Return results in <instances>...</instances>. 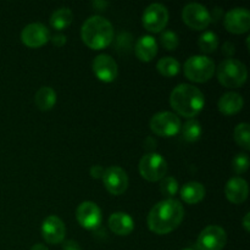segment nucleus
I'll list each match as a JSON object with an SVG mask.
<instances>
[{"label": "nucleus", "mask_w": 250, "mask_h": 250, "mask_svg": "<svg viewBox=\"0 0 250 250\" xmlns=\"http://www.w3.org/2000/svg\"><path fill=\"white\" fill-rule=\"evenodd\" d=\"M167 172V163L156 153H148L139 161V173L142 177L150 182L163 180Z\"/></svg>", "instance_id": "423d86ee"}, {"label": "nucleus", "mask_w": 250, "mask_h": 250, "mask_svg": "<svg viewBox=\"0 0 250 250\" xmlns=\"http://www.w3.org/2000/svg\"><path fill=\"white\" fill-rule=\"evenodd\" d=\"M181 197L188 204H197L205 197V188L199 182H188L181 189Z\"/></svg>", "instance_id": "412c9836"}, {"label": "nucleus", "mask_w": 250, "mask_h": 250, "mask_svg": "<svg viewBox=\"0 0 250 250\" xmlns=\"http://www.w3.org/2000/svg\"><path fill=\"white\" fill-rule=\"evenodd\" d=\"M185 209L176 199H166L154 205L148 215V226L156 234H167L183 221Z\"/></svg>", "instance_id": "f257e3e1"}, {"label": "nucleus", "mask_w": 250, "mask_h": 250, "mask_svg": "<svg viewBox=\"0 0 250 250\" xmlns=\"http://www.w3.org/2000/svg\"><path fill=\"white\" fill-rule=\"evenodd\" d=\"M144 148L149 151V153H154V149L156 148V141L153 137H148L144 141Z\"/></svg>", "instance_id": "7c9ffc66"}, {"label": "nucleus", "mask_w": 250, "mask_h": 250, "mask_svg": "<svg viewBox=\"0 0 250 250\" xmlns=\"http://www.w3.org/2000/svg\"><path fill=\"white\" fill-rule=\"evenodd\" d=\"M234 139L237 144L242 148L249 150L250 149V133H249V125L248 124H239L234 128Z\"/></svg>", "instance_id": "bb28decb"}, {"label": "nucleus", "mask_w": 250, "mask_h": 250, "mask_svg": "<svg viewBox=\"0 0 250 250\" xmlns=\"http://www.w3.org/2000/svg\"><path fill=\"white\" fill-rule=\"evenodd\" d=\"M37 107L42 111H49L53 109L56 103V93L53 88L50 87H42L39 88L38 92L34 97Z\"/></svg>", "instance_id": "4be33fe9"}, {"label": "nucleus", "mask_w": 250, "mask_h": 250, "mask_svg": "<svg viewBox=\"0 0 250 250\" xmlns=\"http://www.w3.org/2000/svg\"><path fill=\"white\" fill-rule=\"evenodd\" d=\"M183 250H194V249H192V248H186V249H183Z\"/></svg>", "instance_id": "58836bf2"}, {"label": "nucleus", "mask_w": 250, "mask_h": 250, "mask_svg": "<svg viewBox=\"0 0 250 250\" xmlns=\"http://www.w3.org/2000/svg\"><path fill=\"white\" fill-rule=\"evenodd\" d=\"M42 234H43V238L45 239V242H48L49 244L62 243L66 234L65 224L58 216L50 215L43 221Z\"/></svg>", "instance_id": "2eb2a0df"}, {"label": "nucleus", "mask_w": 250, "mask_h": 250, "mask_svg": "<svg viewBox=\"0 0 250 250\" xmlns=\"http://www.w3.org/2000/svg\"><path fill=\"white\" fill-rule=\"evenodd\" d=\"M244 100L243 97L238 93L229 92L220 98L217 106L224 115H234L241 111L243 107Z\"/></svg>", "instance_id": "aec40b11"}, {"label": "nucleus", "mask_w": 250, "mask_h": 250, "mask_svg": "<svg viewBox=\"0 0 250 250\" xmlns=\"http://www.w3.org/2000/svg\"><path fill=\"white\" fill-rule=\"evenodd\" d=\"M160 42L166 50H175L180 44L178 36L173 31H165L163 32L160 37Z\"/></svg>", "instance_id": "c85d7f7f"}, {"label": "nucleus", "mask_w": 250, "mask_h": 250, "mask_svg": "<svg viewBox=\"0 0 250 250\" xmlns=\"http://www.w3.org/2000/svg\"><path fill=\"white\" fill-rule=\"evenodd\" d=\"M182 19L188 27L195 31L205 29L211 22V16L207 7L197 2L186 5L182 11Z\"/></svg>", "instance_id": "1a4fd4ad"}, {"label": "nucleus", "mask_w": 250, "mask_h": 250, "mask_svg": "<svg viewBox=\"0 0 250 250\" xmlns=\"http://www.w3.org/2000/svg\"><path fill=\"white\" fill-rule=\"evenodd\" d=\"M181 127L180 117L170 111L159 112L150 120V129L160 137L176 136L181 131Z\"/></svg>", "instance_id": "0eeeda50"}, {"label": "nucleus", "mask_w": 250, "mask_h": 250, "mask_svg": "<svg viewBox=\"0 0 250 250\" xmlns=\"http://www.w3.org/2000/svg\"><path fill=\"white\" fill-rule=\"evenodd\" d=\"M160 192L171 199L178 192V182L173 177H164L160 183Z\"/></svg>", "instance_id": "cd10ccee"}, {"label": "nucleus", "mask_w": 250, "mask_h": 250, "mask_svg": "<svg viewBox=\"0 0 250 250\" xmlns=\"http://www.w3.org/2000/svg\"><path fill=\"white\" fill-rule=\"evenodd\" d=\"M180 62H178L176 59L170 58V56L160 59L158 65H156V68H158L159 72L163 76H165V77H172V76H176L180 72Z\"/></svg>", "instance_id": "b1692460"}, {"label": "nucleus", "mask_w": 250, "mask_h": 250, "mask_svg": "<svg viewBox=\"0 0 250 250\" xmlns=\"http://www.w3.org/2000/svg\"><path fill=\"white\" fill-rule=\"evenodd\" d=\"M22 43L29 48H39L50 41V32L44 24L31 23L21 33Z\"/></svg>", "instance_id": "4468645a"}, {"label": "nucleus", "mask_w": 250, "mask_h": 250, "mask_svg": "<svg viewBox=\"0 0 250 250\" xmlns=\"http://www.w3.org/2000/svg\"><path fill=\"white\" fill-rule=\"evenodd\" d=\"M249 216H250V214L248 212V214H246V216H244V219H243V227H244V229H246L247 232H249V231H250V226H249Z\"/></svg>", "instance_id": "e433bc0d"}, {"label": "nucleus", "mask_w": 250, "mask_h": 250, "mask_svg": "<svg viewBox=\"0 0 250 250\" xmlns=\"http://www.w3.org/2000/svg\"><path fill=\"white\" fill-rule=\"evenodd\" d=\"M215 63L208 56L195 55L188 59L185 63V75L188 80L197 83H204L212 77Z\"/></svg>", "instance_id": "39448f33"}, {"label": "nucleus", "mask_w": 250, "mask_h": 250, "mask_svg": "<svg viewBox=\"0 0 250 250\" xmlns=\"http://www.w3.org/2000/svg\"><path fill=\"white\" fill-rule=\"evenodd\" d=\"M219 46V37L214 32H205L199 38V48L203 53H212Z\"/></svg>", "instance_id": "a878e982"}, {"label": "nucleus", "mask_w": 250, "mask_h": 250, "mask_svg": "<svg viewBox=\"0 0 250 250\" xmlns=\"http://www.w3.org/2000/svg\"><path fill=\"white\" fill-rule=\"evenodd\" d=\"M144 28L153 33H159L166 27L168 22V11L164 5L151 4L144 10L142 17Z\"/></svg>", "instance_id": "9d476101"}, {"label": "nucleus", "mask_w": 250, "mask_h": 250, "mask_svg": "<svg viewBox=\"0 0 250 250\" xmlns=\"http://www.w3.org/2000/svg\"><path fill=\"white\" fill-rule=\"evenodd\" d=\"M103 182L107 192L114 195H120L126 192L128 187V177L125 172L124 168L119 166H111V167L104 170L103 175Z\"/></svg>", "instance_id": "9b49d317"}, {"label": "nucleus", "mask_w": 250, "mask_h": 250, "mask_svg": "<svg viewBox=\"0 0 250 250\" xmlns=\"http://www.w3.org/2000/svg\"><path fill=\"white\" fill-rule=\"evenodd\" d=\"M182 129V137L185 141L187 142H197L198 139L202 136V126H200L199 122L197 120H188L183 127H181Z\"/></svg>", "instance_id": "393cba45"}, {"label": "nucleus", "mask_w": 250, "mask_h": 250, "mask_svg": "<svg viewBox=\"0 0 250 250\" xmlns=\"http://www.w3.org/2000/svg\"><path fill=\"white\" fill-rule=\"evenodd\" d=\"M222 51H224V54L227 56V58H231V56L234 54L233 43H231V42H226V43L224 44V49H222Z\"/></svg>", "instance_id": "f704fd0d"}, {"label": "nucleus", "mask_w": 250, "mask_h": 250, "mask_svg": "<svg viewBox=\"0 0 250 250\" xmlns=\"http://www.w3.org/2000/svg\"><path fill=\"white\" fill-rule=\"evenodd\" d=\"M134 51L139 60L148 62V61L153 60L158 54V43L154 37L143 36L137 41Z\"/></svg>", "instance_id": "6ab92c4d"}, {"label": "nucleus", "mask_w": 250, "mask_h": 250, "mask_svg": "<svg viewBox=\"0 0 250 250\" xmlns=\"http://www.w3.org/2000/svg\"><path fill=\"white\" fill-rule=\"evenodd\" d=\"M76 217L83 229H95L102 224V210L95 203L83 202L76 210Z\"/></svg>", "instance_id": "f8f14e48"}, {"label": "nucleus", "mask_w": 250, "mask_h": 250, "mask_svg": "<svg viewBox=\"0 0 250 250\" xmlns=\"http://www.w3.org/2000/svg\"><path fill=\"white\" fill-rule=\"evenodd\" d=\"M31 250H48V248H46V247L44 246V244L38 243V244H36V246L32 247Z\"/></svg>", "instance_id": "4c0bfd02"}, {"label": "nucleus", "mask_w": 250, "mask_h": 250, "mask_svg": "<svg viewBox=\"0 0 250 250\" xmlns=\"http://www.w3.org/2000/svg\"><path fill=\"white\" fill-rule=\"evenodd\" d=\"M232 168L236 173L241 175L244 173L249 168V158L247 154H238L234 156L233 161H232Z\"/></svg>", "instance_id": "c756f323"}, {"label": "nucleus", "mask_w": 250, "mask_h": 250, "mask_svg": "<svg viewBox=\"0 0 250 250\" xmlns=\"http://www.w3.org/2000/svg\"><path fill=\"white\" fill-rule=\"evenodd\" d=\"M109 227L117 236H128L134 229V221L126 212H115L109 217Z\"/></svg>", "instance_id": "a211bd4d"}, {"label": "nucleus", "mask_w": 250, "mask_h": 250, "mask_svg": "<svg viewBox=\"0 0 250 250\" xmlns=\"http://www.w3.org/2000/svg\"><path fill=\"white\" fill-rule=\"evenodd\" d=\"M249 187L246 180L241 177H233L229 180L225 187L226 198L233 204H241L248 198Z\"/></svg>", "instance_id": "f3484780"}, {"label": "nucleus", "mask_w": 250, "mask_h": 250, "mask_svg": "<svg viewBox=\"0 0 250 250\" xmlns=\"http://www.w3.org/2000/svg\"><path fill=\"white\" fill-rule=\"evenodd\" d=\"M248 71L246 65L236 59H226L217 68L219 82L226 88H238L246 83Z\"/></svg>", "instance_id": "20e7f679"}, {"label": "nucleus", "mask_w": 250, "mask_h": 250, "mask_svg": "<svg viewBox=\"0 0 250 250\" xmlns=\"http://www.w3.org/2000/svg\"><path fill=\"white\" fill-rule=\"evenodd\" d=\"M93 71L95 76L103 82L110 83L117 77V63L114 59L106 54L98 55L93 61Z\"/></svg>", "instance_id": "dca6fc26"}, {"label": "nucleus", "mask_w": 250, "mask_h": 250, "mask_svg": "<svg viewBox=\"0 0 250 250\" xmlns=\"http://www.w3.org/2000/svg\"><path fill=\"white\" fill-rule=\"evenodd\" d=\"M90 175L93 178H102L104 175V168L99 165H95L90 168Z\"/></svg>", "instance_id": "72a5a7b5"}, {"label": "nucleus", "mask_w": 250, "mask_h": 250, "mask_svg": "<svg viewBox=\"0 0 250 250\" xmlns=\"http://www.w3.org/2000/svg\"><path fill=\"white\" fill-rule=\"evenodd\" d=\"M204 94L202 90L192 84H178L172 90L170 97V104L177 114L183 117H194L204 107Z\"/></svg>", "instance_id": "f03ea898"}, {"label": "nucleus", "mask_w": 250, "mask_h": 250, "mask_svg": "<svg viewBox=\"0 0 250 250\" xmlns=\"http://www.w3.org/2000/svg\"><path fill=\"white\" fill-rule=\"evenodd\" d=\"M93 5H94V7H97L99 11H103V10L105 9V7L107 6V2H103V1H94L93 2Z\"/></svg>", "instance_id": "c9c22d12"}, {"label": "nucleus", "mask_w": 250, "mask_h": 250, "mask_svg": "<svg viewBox=\"0 0 250 250\" xmlns=\"http://www.w3.org/2000/svg\"><path fill=\"white\" fill-rule=\"evenodd\" d=\"M225 27L229 32L234 34L246 33L250 28V14L247 9L236 7L229 10L224 20Z\"/></svg>", "instance_id": "ddd939ff"}, {"label": "nucleus", "mask_w": 250, "mask_h": 250, "mask_svg": "<svg viewBox=\"0 0 250 250\" xmlns=\"http://www.w3.org/2000/svg\"><path fill=\"white\" fill-rule=\"evenodd\" d=\"M73 14L68 7H61L58 9L50 17V24L53 28L58 29V31H62V29L67 28L71 23H72Z\"/></svg>", "instance_id": "5701e85b"}, {"label": "nucleus", "mask_w": 250, "mask_h": 250, "mask_svg": "<svg viewBox=\"0 0 250 250\" xmlns=\"http://www.w3.org/2000/svg\"><path fill=\"white\" fill-rule=\"evenodd\" d=\"M85 45L94 50L106 48L114 39V27L102 16H92L83 23L81 31Z\"/></svg>", "instance_id": "7ed1b4c3"}, {"label": "nucleus", "mask_w": 250, "mask_h": 250, "mask_svg": "<svg viewBox=\"0 0 250 250\" xmlns=\"http://www.w3.org/2000/svg\"><path fill=\"white\" fill-rule=\"evenodd\" d=\"M62 250H82L81 246L76 241H65L62 244Z\"/></svg>", "instance_id": "2f4dec72"}, {"label": "nucleus", "mask_w": 250, "mask_h": 250, "mask_svg": "<svg viewBox=\"0 0 250 250\" xmlns=\"http://www.w3.org/2000/svg\"><path fill=\"white\" fill-rule=\"evenodd\" d=\"M51 42H53V44L55 46H62L63 44H66V36H63V34L61 33H58L51 38Z\"/></svg>", "instance_id": "473e14b6"}, {"label": "nucleus", "mask_w": 250, "mask_h": 250, "mask_svg": "<svg viewBox=\"0 0 250 250\" xmlns=\"http://www.w3.org/2000/svg\"><path fill=\"white\" fill-rule=\"evenodd\" d=\"M227 243V234L220 226H208L197 239L198 250H222Z\"/></svg>", "instance_id": "6e6552de"}]
</instances>
